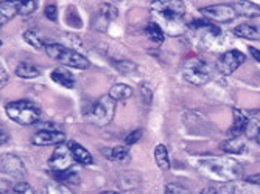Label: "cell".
Instances as JSON below:
<instances>
[{
	"instance_id": "39",
	"label": "cell",
	"mask_w": 260,
	"mask_h": 194,
	"mask_svg": "<svg viewBox=\"0 0 260 194\" xmlns=\"http://www.w3.org/2000/svg\"><path fill=\"white\" fill-rule=\"evenodd\" d=\"M255 141L260 144V131H258V134H257V137H255Z\"/></svg>"
},
{
	"instance_id": "6",
	"label": "cell",
	"mask_w": 260,
	"mask_h": 194,
	"mask_svg": "<svg viewBox=\"0 0 260 194\" xmlns=\"http://www.w3.org/2000/svg\"><path fill=\"white\" fill-rule=\"evenodd\" d=\"M182 76H184V80L187 83H190V84L204 86L210 80L209 67L206 65V62H203L200 59H192V61H188L184 65V68H182Z\"/></svg>"
},
{
	"instance_id": "9",
	"label": "cell",
	"mask_w": 260,
	"mask_h": 194,
	"mask_svg": "<svg viewBox=\"0 0 260 194\" xmlns=\"http://www.w3.org/2000/svg\"><path fill=\"white\" fill-rule=\"evenodd\" d=\"M246 61V56L239 52V50H229L226 53H223L218 61H217V67L221 71L223 75H232L235 70H237L243 62Z\"/></svg>"
},
{
	"instance_id": "21",
	"label": "cell",
	"mask_w": 260,
	"mask_h": 194,
	"mask_svg": "<svg viewBox=\"0 0 260 194\" xmlns=\"http://www.w3.org/2000/svg\"><path fill=\"white\" fill-rule=\"evenodd\" d=\"M109 96L115 101H122V100H128L129 96H133V89L126 84H115L111 87L109 90Z\"/></svg>"
},
{
	"instance_id": "13",
	"label": "cell",
	"mask_w": 260,
	"mask_h": 194,
	"mask_svg": "<svg viewBox=\"0 0 260 194\" xmlns=\"http://www.w3.org/2000/svg\"><path fill=\"white\" fill-rule=\"evenodd\" d=\"M16 75L22 80H35L42 75V70L33 62H20L16 67Z\"/></svg>"
},
{
	"instance_id": "35",
	"label": "cell",
	"mask_w": 260,
	"mask_h": 194,
	"mask_svg": "<svg viewBox=\"0 0 260 194\" xmlns=\"http://www.w3.org/2000/svg\"><path fill=\"white\" fill-rule=\"evenodd\" d=\"M249 52H251L252 58H254L257 62H260V50H257V48H254V47H249Z\"/></svg>"
},
{
	"instance_id": "19",
	"label": "cell",
	"mask_w": 260,
	"mask_h": 194,
	"mask_svg": "<svg viewBox=\"0 0 260 194\" xmlns=\"http://www.w3.org/2000/svg\"><path fill=\"white\" fill-rule=\"evenodd\" d=\"M221 149L224 152H231V154H243L246 151V143L240 137H234L231 140H226L221 144Z\"/></svg>"
},
{
	"instance_id": "11",
	"label": "cell",
	"mask_w": 260,
	"mask_h": 194,
	"mask_svg": "<svg viewBox=\"0 0 260 194\" xmlns=\"http://www.w3.org/2000/svg\"><path fill=\"white\" fill-rule=\"evenodd\" d=\"M67 140L64 132L59 131H39L31 143L36 144V146H53V144H61Z\"/></svg>"
},
{
	"instance_id": "16",
	"label": "cell",
	"mask_w": 260,
	"mask_h": 194,
	"mask_svg": "<svg viewBox=\"0 0 260 194\" xmlns=\"http://www.w3.org/2000/svg\"><path fill=\"white\" fill-rule=\"evenodd\" d=\"M16 14H19L16 0H0V25H5Z\"/></svg>"
},
{
	"instance_id": "17",
	"label": "cell",
	"mask_w": 260,
	"mask_h": 194,
	"mask_svg": "<svg viewBox=\"0 0 260 194\" xmlns=\"http://www.w3.org/2000/svg\"><path fill=\"white\" fill-rule=\"evenodd\" d=\"M248 117L239 110V109H234V123H232V128L229 131V134L232 137H240L242 134H245V129H246V125H248Z\"/></svg>"
},
{
	"instance_id": "27",
	"label": "cell",
	"mask_w": 260,
	"mask_h": 194,
	"mask_svg": "<svg viewBox=\"0 0 260 194\" xmlns=\"http://www.w3.org/2000/svg\"><path fill=\"white\" fill-rule=\"evenodd\" d=\"M258 131H260V123L257 120H248V125H246V129H245V135L248 137V138H255L257 137V134H258Z\"/></svg>"
},
{
	"instance_id": "8",
	"label": "cell",
	"mask_w": 260,
	"mask_h": 194,
	"mask_svg": "<svg viewBox=\"0 0 260 194\" xmlns=\"http://www.w3.org/2000/svg\"><path fill=\"white\" fill-rule=\"evenodd\" d=\"M74 156L70 152L69 144H58V148L55 149L53 156L49 159V166L52 168V171H64V169H70L74 166Z\"/></svg>"
},
{
	"instance_id": "15",
	"label": "cell",
	"mask_w": 260,
	"mask_h": 194,
	"mask_svg": "<svg viewBox=\"0 0 260 194\" xmlns=\"http://www.w3.org/2000/svg\"><path fill=\"white\" fill-rule=\"evenodd\" d=\"M52 80L55 83H58L59 86L62 87H67V89H74L75 87V78L74 75L70 73V71L66 68V67H58L52 71Z\"/></svg>"
},
{
	"instance_id": "28",
	"label": "cell",
	"mask_w": 260,
	"mask_h": 194,
	"mask_svg": "<svg viewBox=\"0 0 260 194\" xmlns=\"http://www.w3.org/2000/svg\"><path fill=\"white\" fill-rule=\"evenodd\" d=\"M100 13L108 19H115L117 14H119V10H117V7L112 5V4H103L102 8H100Z\"/></svg>"
},
{
	"instance_id": "38",
	"label": "cell",
	"mask_w": 260,
	"mask_h": 194,
	"mask_svg": "<svg viewBox=\"0 0 260 194\" xmlns=\"http://www.w3.org/2000/svg\"><path fill=\"white\" fill-rule=\"evenodd\" d=\"M249 183H254V185H260V174H255V176H251L246 179Z\"/></svg>"
},
{
	"instance_id": "26",
	"label": "cell",
	"mask_w": 260,
	"mask_h": 194,
	"mask_svg": "<svg viewBox=\"0 0 260 194\" xmlns=\"http://www.w3.org/2000/svg\"><path fill=\"white\" fill-rule=\"evenodd\" d=\"M23 41H25L27 44H30V45H33L35 48H45V45H47V44L41 39V36H39L36 31H33V30L23 33Z\"/></svg>"
},
{
	"instance_id": "1",
	"label": "cell",
	"mask_w": 260,
	"mask_h": 194,
	"mask_svg": "<svg viewBox=\"0 0 260 194\" xmlns=\"http://www.w3.org/2000/svg\"><path fill=\"white\" fill-rule=\"evenodd\" d=\"M206 177L218 182H231L243 177L242 165L229 157H201L195 165Z\"/></svg>"
},
{
	"instance_id": "22",
	"label": "cell",
	"mask_w": 260,
	"mask_h": 194,
	"mask_svg": "<svg viewBox=\"0 0 260 194\" xmlns=\"http://www.w3.org/2000/svg\"><path fill=\"white\" fill-rule=\"evenodd\" d=\"M154 159L157 166L162 169V171H169L170 169V157H169V151L164 144H157L154 149Z\"/></svg>"
},
{
	"instance_id": "7",
	"label": "cell",
	"mask_w": 260,
	"mask_h": 194,
	"mask_svg": "<svg viewBox=\"0 0 260 194\" xmlns=\"http://www.w3.org/2000/svg\"><path fill=\"white\" fill-rule=\"evenodd\" d=\"M200 13L203 14V17L209 19V20H214V22H220V23H226L231 22L237 17V11L234 10L232 5H210L206 8H201Z\"/></svg>"
},
{
	"instance_id": "29",
	"label": "cell",
	"mask_w": 260,
	"mask_h": 194,
	"mask_svg": "<svg viewBox=\"0 0 260 194\" xmlns=\"http://www.w3.org/2000/svg\"><path fill=\"white\" fill-rule=\"evenodd\" d=\"M44 14L49 20L56 22V19H58V7H56V4H47L45 10H44Z\"/></svg>"
},
{
	"instance_id": "32",
	"label": "cell",
	"mask_w": 260,
	"mask_h": 194,
	"mask_svg": "<svg viewBox=\"0 0 260 194\" xmlns=\"http://www.w3.org/2000/svg\"><path fill=\"white\" fill-rule=\"evenodd\" d=\"M165 192H167V194H173V192L185 194V192H187V189H185L184 186H179V185H173V183H170V185L165 186Z\"/></svg>"
},
{
	"instance_id": "34",
	"label": "cell",
	"mask_w": 260,
	"mask_h": 194,
	"mask_svg": "<svg viewBox=\"0 0 260 194\" xmlns=\"http://www.w3.org/2000/svg\"><path fill=\"white\" fill-rule=\"evenodd\" d=\"M142 93H144L145 96H147V100H145V103L148 104L150 103V100H151V96H153V90L150 89V86L148 84H142Z\"/></svg>"
},
{
	"instance_id": "18",
	"label": "cell",
	"mask_w": 260,
	"mask_h": 194,
	"mask_svg": "<svg viewBox=\"0 0 260 194\" xmlns=\"http://www.w3.org/2000/svg\"><path fill=\"white\" fill-rule=\"evenodd\" d=\"M105 156L109 160H112L115 163H122V165L128 163L129 159H131L129 149L125 148V146H115V148H111V149H105Z\"/></svg>"
},
{
	"instance_id": "37",
	"label": "cell",
	"mask_w": 260,
	"mask_h": 194,
	"mask_svg": "<svg viewBox=\"0 0 260 194\" xmlns=\"http://www.w3.org/2000/svg\"><path fill=\"white\" fill-rule=\"evenodd\" d=\"M7 138H8V134H7L5 128L2 126V129H0V143L5 144V143H7Z\"/></svg>"
},
{
	"instance_id": "3",
	"label": "cell",
	"mask_w": 260,
	"mask_h": 194,
	"mask_svg": "<svg viewBox=\"0 0 260 194\" xmlns=\"http://www.w3.org/2000/svg\"><path fill=\"white\" fill-rule=\"evenodd\" d=\"M45 53L49 55L53 61L59 62L61 65L72 67V68H80L86 70L90 67V62L87 58H84L81 53H78L74 48H69L61 44H47L45 45Z\"/></svg>"
},
{
	"instance_id": "25",
	"label": "cell",
	"mask_w": 260,
	"mask_h": 194,
	"mask_svg": "<svg viewBox=\"0 0 260 194\" xmlns=\"http://www.w3.org/2000/svg\"><path fill=\"white\" fill-rule=\"evenodd\" d=\"M16 5L20 16H28L36 10V0H16Z\"/></svg>"
},
{
	"instance_id": "24",
	"label": "cell",
	"mask_w": 260,
	"mask_h": 194,
	"mask_svg": "<svg viewBox=\"0 0 260 194\" xmlns=\"http://www.w3.org/2000/svg\"><path fill=\"white\" fill-rule=\"evenodd\" d=\"M53 177L61 183H78V176L74 173V169H64V171H53Z\"/></svg>"
},
{
	"instance_id": "2",
	"label": "cell",
	"mask_w": 260,
	"mask_h": 194,
	"mask_svg": "<svg viewBox=\"0 0 260 194\" xmlns=\"http://www.w3.org/2000/svg\"><path fill=\"white\" fill-rule=\"evenodd\" d=\"M151 13L165 28H175V34L182 31L185 7L181 0H156L151 5Z\"/></svg>"
},
{
	"instance_id": "31",
	"label": "cell",
	"mask_w": 260,
	"mask_h": 194,
	"mask_svg": "<svg viewBox=\"0 0 260 194\" xmlns=\"http://www.w3.org/2000/svg\"><path fill=\"white\" fill-rule=\"evenodd\" d=\"M140 137H142V131L140 129H136L134 132H131L129 135H126V138H125V143L128 144H134V143H137V140H140Z\"/></svg>"
},
{
	"instance_id": "5",
	"label": "cell",
	"mask_w": 260,
	"mask_h": 194,
	"mask_svg": "<svg viewBox=\"0 0 260 194\" xmlns=\"http://www.w3.org/2000/svg\"><path fill=\"white\" fill-rule=\"evenodd\" d=\"M114 115H115V100H112L109 95L102 96V98L93 103L86 112V118L89 123L100 126V128L108 126L112 121Z\"/></svg>"
},
{
	"instance_id": "23",
	"label": "cell",
	"mask_w": 260,
	"mask_h": 194,
	"mask_svg": "<svg viewBox=\"0 0 260 194\" xmlns=\"http://www.w3.org/2000/svg\"><path fill=\"white\" fill-rule=\"evenodd\" d=\"M145 33H147V37L151 42H154L156 45H160L164 42V30L159 27V23H156V22L148 23L145 28Z\"/></svg>"
},
{
	"instance_id": "30",
	"label": "cell",
	"mask_w": 260,
	"mask_h": 194,
	"mask_svg": "<svg viewBox=\"0 0 260 194\" xmlns=\"http://www.w3.org/2000/svg\"><path fill=\"white\" fill-rule=\"evenodd\" d=\"M115 67L119 68L123 73H129V71H136V64L134 62H128V61H122V62H117Z\"/></svg>"
},
{
	"instance_id": "10",
	"label": "cell",
	"mask_w": 260,
	"mask_h": 194,
	"mask_svg": "<svg viewBox=\"0 0 260 194\" xmlns=\"http://www.w3.org/2000/svg\"><path fill=\"white\" fill-rule=\"evenodd\" d=\"M2 174L8 176L10 179H22L27 176V169L20 159L5 154L2 156Z\"/></svg>"
},
{
	"instance_id": "4",
	"label": "cell",
	"mask_w": 260,
	"mask_h": 194,
	"mask_svg": "<svg viewBox=\"0 0 260 194\" xmlns=\"http://www.w3.org/2000/svg\"><path fill=\"white\" fill-rule=\"evenodd\" d=\"M5 110H7V115L13 121H16L17 125H22V126L36 125L41 120V110L31 101H27V100L8 103Z\"/></svg>"
},
{
	"instance_id": "12",
	"label": "cell",
	"mask_w": 260,
	"mask_h": 194,
	"mask_svg": "<svg viewBox=\"0 0 260 194\" xmlns=\"http://www.w3.org/2000/svg\"><path fill=\"white\" fill-rule=\"evenodd\" d=\"M234 10L237 11V16H243L248 19H255L260 16V7L249 2V0H237L232 4Z\"/></svg>"
},
{
	"instance_id": "14",
	"label": "cell",
	"mask_w": 260,
	"mask_h": 194,
	"mask_svg": "<svg viewBox=\"0 0 260 194\" xmlns=\"http://www.w3.org/2000/svg\"><path fill=\"white\" fill-rule=\"evenodd\" d=\"M69 148H70V152H72L74 159H75V163H80V165H92L93 159L90 156V152L81 146L80 143L77 141H69Z\"/></svg>"
},
{
	"instance_id": "33",
	"label": "cell",
	"mask_w": 260,
	"mask_h": 194,
	"mask_svg": "<svg viewBox=\"0 0 260 194\" xmlns=\"http://www.w3.org/2000/svg\"><path fill=\"white\" fill-rule=\"evenodd\" d=\"M14 192H35V189L28 183H17L14 186Z\"/></svg>"
},
{
	"instance_id": "20",
	"label": "cell",
	"mask_w": 260,
	"mask_h": 194,
	"mask_svg": "<svg viewBox=\"0 0 260 194\" xmlns=\"http://www.w3.org/2000/svg\"><path fill=\"white\" fill-rule=\"evenodd\" d=\"M234 34L243 39H260V30L254 25H249V23H242V25L235 27Z\"/></svg>"
},
{
	"instance_id": "36",
	"label": "cell",
	"mask_w": 260,
	"mask_h": 194,
	"mask_svg": "<svg viewBox=\"0 0 260 194\" xmlns=\"http://www.w3.org/2000/svg\"><path fill=\"white\" fill-rule=\"evenodd\" d=\"M0 75H2V83H0V87L4 89V86L8 83V73H7V70H5V68H2V71H0Z\"/></svg>"
}]
</instances>
